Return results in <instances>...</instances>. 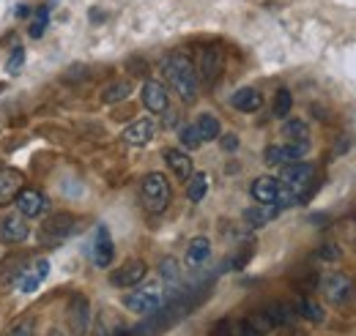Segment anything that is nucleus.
Wrapping results in <instances>:
<instances>
[{"label": "nucleus", "instance_id": "6e6552de", "mask_svg": "<svg viewBox=\"0 0 356 336\" xmlns=\"http://www.w3.org/2000/svg\"><path fill=\"white\" fill-rule=\"evenodd\" d=\"M145 274H148V265L143 260H129L118 271L110 274V285L113 287H134V285H140L145 279Z\"/></svg>", "mask_w": 356, "mask_h": 336}, {"label": "nucleus", "instance_id": "393cba45", "mask_svg": "<svg viewBox=\"0 0 356 336\" xmlns=\"http://www.w3.org/2000/svg\"><path fill=\"white\" fill-rule=\"evenodd\" d=\"M132 96V85L127 80H118V83L107 85V90L102 93V101L104 104H118V101H127Z\"/></svg>", "mask_w": 356, "mask_h": 336}, {"label": "nucleus", "instance_id": "b1692460", "mask_svg": "<svg viewBox=\"0 0 356 336\" xmlns=\"http://www.w3.org/2000/svg\"><path fill=\"white\" fill-rule=\"evenodd\" d=\"M195 126H197V131H200V140H203V142L220 140V134H222V126H220V121H217L214 115H209V112H206V115H200Z\"/></svg>", "mask_w": 356, "mask_h": 336}, {"label": "nucleus", "instance_id": "a878e982", "mask_svg": "<svg viewBox=\"0 0 356 336\" xmlns=\"http://www.w3.org/2000/svg\"><path fill=\"white\" fill-rule=\"evenodd\" d=\"M282 134H285V140H288V142H310V128H307L305 121H299V118L285 121Z\"/></svg>", "mask_w": 356, "mask_h": 336}, {"label": "nucleus", "instance_id": "dca6fc26", "mask_svg": "<svg viewBox=\"0 0 356 336\" xmlns=\"http://www.w3.org/2000/svg\"><path fill=\"white\" fill-rule=\"evenodd\" d=\"M277 192H280V180L277 178H258L250 189L252 200L261 203V205H277Z\"/></svg>", "mask_w": 356, "mask_h": 336}, {"label": "nucleus", "instance_id": "ddd939ff", "mask_svg": "<svg viewBox=\"0 0 356 336\" xmlns=\"http://www.w3.org/2000/svg\"><path fill=\"white\" fill-rule=\"evenodd\" d=\"M14 203H17V210H19L25 219H36V216L47 208L44 194H42L39 189H22Z\"/></svg>", "mask_w": 356, "mask_h": 336}, {"label": "nucleus", "instance_id": "c9c22d12", "mask_svg": "<svg viewBox=\"0 0 356 336\" xmlns=\"http://www.w3.org/2000/svg\"><path fill=\"white\" fill-rule=\"evenodd\" d=\"M318 257H321V260L334 262V260H340V249H337L334 244H326V246H321V249H318Z\"/></svg>", "mask_w": 356, "mask_h": 336}, {"label": "nucleus", "instance_id": "7c9ffc66", "mask_svg": "<svg viewBox=\"0 0 356 336\" xmlns=\"http://www.w3.org/2000/svg\"><path fill=\"white\" fill-rule=\"evenodd\" d=\"M227 326H230V334L233 336H264L252 328V323H250L247 317H241V320H236V323H227Z\"/></svg>", "mask_w": 356, "mask_h": 336}, {"label": "nucleus", "instance_id": "f704fd0d", "mask_svg": "<svg viewBox=\"0 0 356 336\" xmlns=\"http://www.w3.org/2000/svg\"><path fill=\"white\" fill-rule=\"evenodd\" d=\"M39 285H42V276H39L36 271H28V274L19 279V290H22V293H36Z\"/></svg>", "mask_w": 356, "mask_h": 336}, {"label": "nucleus", "instance_id": "f3484780", "mask_svg": "<svg viewBox=\"0 0 356 336\" xmlns=\"http://www.w3.org/2000/svg\"><path fill=\"white\" fill-rule=\"evenodd\" d=\"M165 162H168V167L173 169V175H176L178 180H189L192 178V159L186 156V151H178V148H168L165 151Z\"/></svg>", "mask_w": 356, "mask_h": 336}, {"label": "nucleus", "instance_id": "aec40b11", "mask_svg": "<svg viewBox=\"0 0 356 336\" xmlns=\"http://www.w3.org/2000/svg\"><path fill=\"white\" fill-rule=\"evenodd\" d=\"M264 312H266V317L271 320L274 328H277V326H291V323L299 317L296 309H291L288 303H268Z\"/></svg>", "mask_w": 356, "mask_h": 336}, {"label": "nucleus", "instance_id": "20e7f679", "mask_svg": "<svg viewBox=\"0 0 356 336\" xmlns=\"http://www.w3.org/2000/svg\"><path fill=\"white\" fill-rule=\"evenodd\" d=\"M318 285H321V293L326 295L329 303H348L354 298V279L348 274H340V271L323 274Z\"/></svg>", "mask_w": 356, "mask_h": 336}, {"label": "nucleus", "instance_id": "412c9836", "mask_svg": "<svg viewBox=\"0 0 356 336\" xmlns=\"http://www.w3.org/2000/svg\"><path fill=\"white\" fill-rule=\"evenodd\" d=\"M209 254H211V241L209 238H192L189 241V249H186V262L192 265V268H197L200 262H206L209 260Z\"/></svg>", "mask_w": 356, "mask_h": 336}, {"label": "nucleus", "instance_id": "9d476101", "mask_svg": "<svg viewBox=\"0 0 356 336\" xmlns=\"http://www.w3.org/2000/svg\"><path fill=\"white\" fill-rule=\"evenodd\" d=\"M28 233H31V227H28V221H25V216L19 210L0 219V241H6V244H22L28 238Z\"/></svg>", "mask_w": 356, "mask_h": 336}, {"label": "nucleus", "instance_id": "ea45409f", "mask_svg": "<svg viewBox=\"0 0 356 336\" xmlns=\"http://www.w3.org/2000/svg\"><path fill=\"white\" fill-rule=\"evenodd\" d=\"M36 274H39L42 279H44L47 274H49V262H47V260H36Z\"/></svg>", "mask_w": 356, "mask_h": 336}, {"label": "nucleus", "instance_id": "79ce46f5", "mask_svg": "<svg viewBox=\"0 0 356 336\" xmlns=\"http://www.w3.org/2000/svg\"><path fill=\"white\" fill-rule=\"evenodd\" d=\"M291 336H296V334H291Z\"/></svg>", "mask_w": 356, "mask_h": 336}, {"label": "nucleus", "instance_id": "a19ab883", "mask_svg": "<svg viewBox=\"0 0 356 336\" xmlns=\"http://www.w3.org/2000/svg\"><path fill=\"white\" fill-rule=\"evenodd\" d=\"M47 336H63V331H58V328H55V331H49Z\"/></svg>", "mask_w": 356, "mask_h": 336}, {"label": "nucleus", "instance_id": "7ed1b4c3", "mask_svg": "<svg viewBox=\"0 0 356 336\" xmlns=\"http://www.w3.org/2000/svg\"><path fill=\"white\" fill-rule=\"evenodd\" d=\"M170 197H173V192H170V183H168V178H165L162 172H148V175L143 178L140 200H143V208L148 210V213H162V210H168Z\"/></svg>", "mask_w": 356, "mask_h": 336}, {"label": "nucleus", "instance_id": "5701e85b", "mask_svg": "<svg viewBox=\"0 0 356 336\" xmlns=\"http://www.w3.org/2000/svg\"><path fill=\"white\" fill-rule=\"evenodd\" d=\"M296 314L299 317H305V320H310V323H323V317H326V312L315 303V301H310L307 295H302V298H296Z\"/></svg>", "mask_w": 356, "mask_h": 336}, {"label": "nucleus", "instance_id": "c85d7f7f", "mask_svg": "<svg viewBox=\"0 0 356 336\" xmlns=\"http://www.w3.org/2000/svg\"><path fill=\"white\" fill-rule=\"evenodd\" d=\"M178 140H181V145L186 148V151H195V148H200L203 145V140H200V131L195 124H189V126H184L178 131Z\"/></svg>", "mask_w": 356, "mask_h": 336}, {"label": "nucleus", "instance_id": "473e14b6", "mask_svg": "<svg viewBox=\"0 0 356 336\" xmlns=\"http://www.w3.org/2000/svg\"><path fill=\"white\" fill-rule=\"evenodd\" d=\"M159 274H162V279H168V282H176L178 276H181V271H178V262L173 257H165L162 260V265H159Z\"/></svg>", "mask_w": 356, "mask_h": 336}, {"label": "nucleus", "instance_id": "423d86ee", "mask_svg": "<svg viewBox=\"0 0 356 336\" xmlns=\"http://www.w3.org/2000/svg\"><path fill=\"white\" fill-rule=\"evenodd\" d=\"M222 66H225V55L217 44H211V47H203V49H200L197 77H203V83H209V85L217 83V80H220V74H222Z\"/></svg>", "mask_w": 356, "mask_h": 336}, {"label": "nucleus", "instance_id": "a211bd4d", "mask_svg": "<svg viewBox=\"0 0 356 336\" xmlns=\"http://www.w3.org/2000/svg\"><path fill=\"white\" fill-rule=\"evenodd\" d=\"M261 104H264V96L255 87H238L230 96V107H236L241 112H255V110H261Z\"/></svg>", "mask_w": 356, "mask_h": 336}, {"label": "nucleus", "instance_id": "cd10ccee", "mask_svg": "<svg viewBox=\"0 0 356 336\" xmlns=\"http://www.w3.org/2000/svg\"><path fill=\"white\" fill-rule=\"evenodd\" d=\"M293 107V99H291V90L288 87H280L277 96H274V118H288Z\"/></svg>", "mask_w": 356, "mask_h": 336}, {"label": "nucleus", "instance_id": "9b49d317", "mask_svg": "<svg viewBox=\"0 0 356 336\" xmlns=\"http://www.w3.org/2000/svg\"><path fill=\"white\" fill-rule=\"evenodd\" d=\"M88 323H90L88 298H86V295H74V298H72V306H69V326H72V334L86 336L88 334Z\"/></svg>", "mask_w": 356, "mask_h": 336}, {"label": "nucleus", "instance_id": "f8f14e48", "mask_svg": "<svg viewBox=\"0 0 356 336\" xmlns=\"http://www.w3.org/2000/svg\"><path fill=\"white\" fill-rule=\"evenodd\" d=\"M113 254H115V246H113L110 230L104 224H99L96 227V235H93V262L99 268H107L113 262Z\"/></svg>", "mask_w": 356, "mask_h": 336}, {"label": "nucleus", "instance_id": "72a5a7b5", "mask_svg": "<svg viewBox=\"0 0 356 336\" xmlns=\"http://www.w3.org/2000/svg\"><path fill=\"white\" fill-rule=\"evenodd\" d=\"M247 320L252 323V328H255L258 334H268V331L274 328V326H271V320L266 317V312H264V309H261V312H255V314H250Z\"/></svg>", "mask_w": 356, "mask_h": 336}, {"label": "nucleus", "instance_id": "58836bf2", "mask_svg": "<svg viewBox=\"0 0 356 336\" xmlns=\"http://www.w3.org/2000/svg\"><path fill=\"white\" fill-rule=\"evenodd\" d=\"M211 336H233V334H230V326H227V320H222V323L214 328V334H211Z\"/></svg>", "mask_w": 356, "mask_h": 336}, {"label": "nucleus", "instance_id": "1a4fd4ad", "mask_svg": "<svg viewBox=\"0 0 356 336\" xmlns=\"http://www.w3.org/2000/svg\"><path fill=\"white\" fill-rule=\"evenodd\" d=\"M140 93H143V104H145L148 112H156V115L168 112L170 96H168V87H165L162 83H156V80H145Z\"/></svg>", "mask_w": 356, "mask_h": 336}, {"label": "nucleus", "instance_id": "4468645a", "mask_svg": "<svg viewBox=\"0 0 356 336\" xmlns=\"http://www.w3.org/2000/svg\"><path fill=\"white\" fill-rule=\"evenodd\" d=\"M154 131H156V126H154L151 118H140V121H134V124L124 128L121 137H124V142H129L134 148H143V145H148L154 140Z\"/></svg>", "mask_w": 356, "mask_h": 336}, {"label": "nucleus", "instance_id": "c756f323", "mask_svg": "<svg viewBox=\"0 0 356 336\" xmlns=\"http://www.w3.org/2000/svg\"><path fill=\"white\" fill-rule=\"evenodd\" d=\"M22 66H25V49L17 44V47L11 49V55H8V63H6V69H8V74L14 77V74H19V72H22Z\"/></svg>", "mask_w": 356, "mask_h": 336}, {"label": "nucleus", "instance_id": "f257e3e1", "mask_svg": "<svg viewBox=\"0 0 356 336\" xmlns=\"http://www.w3.org/2000/svg\"><path fill=\"white\" fill-rule=\"evenodd\" d=\"M315 180V165L310 162H293L282 165L280 172V192H277V208H293L299 205L312 189Z\"/></svg>", "mask_w": 356, "mask_h": 336}, {"label": "nucleus", "instance_id": "0eeeda50", "mask_svg": "<svg viewBox=\"0 0 356 336\" xmlns=\"http://www.w3.org/2000/svg\"><path fill=\"white\" fill-rule=\"evenodd\" d=\"M74 230V216L72 213H55L49 216L42 227V241L47 246H58L69 233Z\"/></svg>", "mask_w": 356, "mask_h": 336}, {"label": "nucleus", "instance_id": "6ab92c4d", "mask_svg": "<svg viewBox=\"0 0 356 336\" xmlns=\"http://www.w3.org/2000/svg\"><path fill=\"white\" fill-rule=\"evenodd\" d=\"M277 213H280L277 205H261V203H255L252 208H247L241 213V219H244V224H250V227H266Z\"/></svg>", "mask_w": 356, "mask_h": 336}, {"label": "nucleus", "instance_id": "e433bc0d", "mask_svg": "<svg viewBox=\"0 0 356 336\" xmlns=\"http://www.w3.org/2000/svg\"><path fill=\"white\" fill-rule=\"evenodd\" d=\"M220 145L225 151H236L238 148V137L236 134H220Z\"/></svg>", "mask_w": 356, "mask_h": 336}, {"label": "nucleus", "instance_id": "39448f33", "mask_svg": "<svg viewBox=\"0 0 356 336\" xmlns=\"http://www.w3.org/2000/svg\"><path fill=\"white\" fill-rule=\"evenodd\" d=\"M124 303H127V309L134 312V314H154V312L162 309V290H159L156 285L140 287V290H134V293L127 295Z\"/></svg>", "mask_w": 356, "mask_h": 336}, {"label": "nucleus", "instance_id": "bb28decb", "mask_svg": "<svg viewBox=\"0 0 356 336\" xmlns=\"http://www.w3.org/2000/svg\"><path fill=\"white\" fill-rule=\"evenodd\" d=\"M47 25H49V8H47V6H39V8L33 11L31 25H28V36H31V39H42Z\"/></svg>", "mask_w": 356, "mask_h": 336}, {"label": "nucleus", "instance_id": "4c0bfd02", "mask_svg": "<svg viewBox=\"0 0 356 336\" xmlns=\"http://www.w3.org/2000/svg\"><path fill=\"white\" fill-rule=\"evenodd\" d=\"M6 336H33V326L31 323H19V326H14Z\"/></svg>", "mask_w": 356, "mask_h": 336}, {"label": "nucleus", "instance_id": "4be33fe9", "mask_svg": "<svg viewBox=\"0 0 356 336\" xmlns=\"http://www.w3.org/2000/svg\"><path fill=\"white\" fill-rule=\"evenodd\" d=\"M209 192V175L206 172H192V178L186 180V197L189 203H200Z\"/></svg>", "mask_w": 356, "mask_h": 336}, {"label": "nucleus", "instance_id": "f03ea898", "mask_svg": "<svg viewBox=\"0 0 356 336\" xmlns=\"http://www.w3.org/2000/svg\"><path fill=\"white\" fill-rule=\"evenodd\" d=\"M165 80L176 90V96L184 104H192L200 93V77H197V66L184 55V52H173L165 58Z\"/></svg>", "mask_w": 356, "mask_h": 336}, {"label": "nucleus", "instance_id": "2f4dec72", "mask_svg": "<svg viewBox=\"0 0 356 336\" xmlns=\"http://www.w3.org/2000/svg\"><path fill=\"white\" fill-rule=\"evenodd\" d=\"M264 159H266L268 167H282V165H285V151H282V145H268Z\"/></svg>", "mask_w": 356, "mask_h": 336}, {"label": "nucleus", "instance_id": "2eb2a0df", "mask_svg": "<svg viewBox=\"0 0 356 336\" xmlns=\"http://www.w3.org/2000/svg\"><path fill=\"white\" fill-rule=\"evenodd\" d=\"M22 192V172L11 167H0V205H8Z\"/></svg>", "mask_w": 356, "mask_h": 336}]
</instances>
